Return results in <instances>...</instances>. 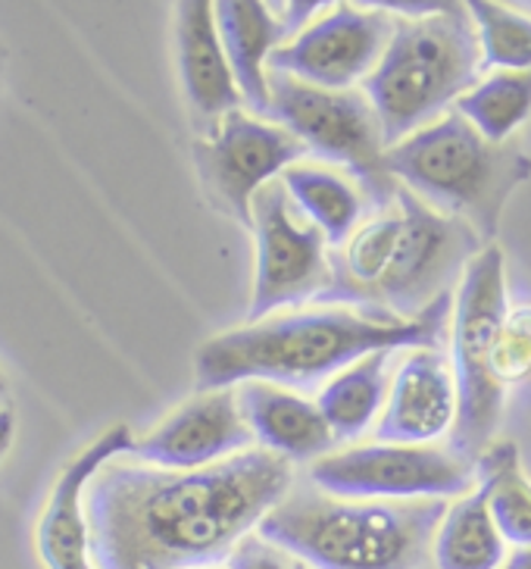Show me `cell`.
Instances as JSON below:
<instances>
[{
  "label": "cell",
  "mask_w": 531,
  "mask_h": 569,
  "mask_svg": "<svg viewBox=\"0 0 531 569\" xmlns=\"http://www.w3.org/2000/svg\"><path fill=\"white\" fill-rule=\"evenodd\" d=\"M500 569H531V548H515L513 553H507Z\"/></svg>",
  "instance_id": "obj_30"
},
{
  "label": "cell",
  "mask_w": 531,
  "mask_h": 569,
  "mask_svg": "<svg viewBox=\"0 0 531 569\" xmlns=\"http://www.w3.org/2000/svg\"><path fill=\"white\" fill-rule=\"evenodd\" d=\"M250 232L257 244L248 322L275 317L288 307L315 303L332 279V244L300 213L282 179L266 184L250 207Z\"/></svg>",
  "instance_id": "obj_10"
},
{
  "label": "cell",
  "mask_w": 531,
  "mask_h": 569,
  "mask_svg": "<svg viewBox=\"0 0 531 569\" xmlns=\"http://www.w3.org/2000/svg\"><path fill=\"white\" fill-rule=\"evenodd\" d=\"M365 10H382L400 19L444 17V13H465L463 0H353Z\"/></svg>",
  "instance_id": "obj_27"
},
{
  "label": "cell",
  "mask_w": 531,
  "mask_h": 569,
  "mask_svg": "<svg viewBox=\"0 0 531 569\" xmlns=\"http://www.w3.org/2000/svg\"><path fill=\"white\" fill-rule=\"evenodd\" d=\"M303 157L310 151L298 134L241 107L210 122L194 141V167L207 194L244 229L253 222V198Z\"/></svg>",
  "instance_id": "obj_11"
},
{
  "label": "cell",
  "mask_w": 531,
  "mask_h": 569,
  "mask_svg": "<svg viewBox=\"0 0 531 569\" xmlns=\"http://www.w3.org/2000/svg\"><path fill=\"white\" fill-rule=\"evenodd\" d=\"M448 501H350L288 495L257 536L313 569H415Z\"/></svg>",
  "instance_id": "obj_4"
},
{
  "label": "cell",
  "mask_w": 531,
  "mask_h": 569,
  "mask_svg": "<svg viewBox=\"0 0 531 569\" xmlns=\"http://www.w3.org/2000/svg\"><path fill=\"white\" fill-rule=\"evenodd\" d=\"M453 107L488 141L510 144V138L531 119V69L491 72L488 79L472 84Z\"/></svg>",
  "instance_id": "obj_23"
},
{
  "label": "cell",
  "mask_w": 531,
  "mask_h": 569,
  "mask_svg": "<svg viewBox=\"0 0 531 569\" xmlns=\"http://www.w3.org/2000/svg\"><path fill=\"white\" fill-rule=\"evenodd\" d=\"M238 403L248 419L250 432L260 441V448L279 453L291 463L319 460L332 453L334 432L322 417L319 403L307 401L272 382H241Z\"/></svg>",
  "instance_id": "obj_17"
},
{
  "label": "cell",
  "mask_w": 531,
  "mask_h": 569,
  "mask_svg": "<svg viewBox=\"0 0 531 569\" xmlns=\"http://www.w3.org/2000/svg\"><path fill=\"white\" fill-rule=\"evenodd\" d=\"M457 410V379L444 353L438 348H415L407 353L388 388L375 436L394 445H434L453 432Z\"/></svg>",
  "instance_id": "obj_15"
},
{
  "label": "cell",
  "mask_w": 531,
  "mask_h": 569,
  "mask_svg": "<svg viewBox=\"0 0 531 569\" xmlns=\"http://www.w3.org/2000/svg\"><path fill=\"white\" fill-rule=\"evenodd\" d=\"M210 569H303L300 567V560H294L291 553L279 551L275 545H269L263 538H248V541H241V548L226 560V563H219V567Z\"/></svg>",
  "instance_id": "obj_26"
},
{
  "label": "cell",
  "mask_w": 531,
  "mask_h": 569,
  "mask_svg": "<svg viewBox=\"0 0 531 569\" xmlns=\"http://www.w3.org/2000/svg\"><path fill=\"white\" fill-rule=\"evenodd\" d=\"M482 248L472 226L434 210L400 184L394 201L379 207L332 253V279L315 303L419 317L448 298L453 279Z\"/></svg>",
  "instance_id": "obj_3"
},
{
  "label": "cell",
  "mask_w": 531,
  "mask_h": 569,
  "mask_svg": "<svg viewBox=\"0 0 531 569\" xmlns=\"http://www.w3.org/2000/svg\"><path fill=\"white\" fill-rule=\"evenodd\" d=\"M398 19L357 3H338L291 34L269 57V72H284L319 88H353L379 67Z\"/></svg>",
  "instance_id": "obj_12"
},
{
  "label": "cell",
  "mask_w": 531,
  "mask_h": 569,
  "mask_svg": "<svg viewBox=\"0 0 531 569\" xmlns=\"http://www.w3.org/2000/svg\"><path fill=\"white\" fill-rule=\"evenodd\" d=\"M132 448L134 432L126 422H117L60 469L57 482L50 488L48 507L38 519V553H41L44 567L98 569L94 557H91V529H88L84 495L100 469L117 457L132 453Z\"/></svg>",
  "instance_id": "obj_14"
},
{
  "label": "cell",
  "mask_w": 531,
  "mask_h": 569,
  "mask_svg": "<svg viewBox=\"0 0 531 569\" xmlns=\"http://www.w3.org/2000/svg\"><path fill=\"white\" fill-rule=\"evenodd\" d=\"M384 167L419 201L472 226L484 244H494L503 207L531 179L529 153L488 141L457 110L391 144Z\"/></svg>",
  "instance_id": "obj_5"
},
{
  "label": "cell",
  "mask_w": 531,
  "mask_h": 569,
  "mask_svg": "<svg viewBox=\"0 0 531 569\" xmlns=\"http://www.w3.org/2000/svg\"><path fill=\"white\" fill-rule=\"evenodd\" d=\"M176 67L184 101L207 126L238 110L244 98L238 91L229 53L222 48L217 22V0H176Z\"/></svg>",
  "instance_id": "obj_16"
},
{
  "label": "cell",
  "mask_w": 531,
  "mask_h": 569,
  "mask_svg": "<svg viewBox=\"0 0 531 569\" xmlns=\"http://www.w3.org/2000/svg\"><path fill=\"white\" fill-rule=\"evenodd\" d=\"M338 3H344V0H284L282 22L288 38L298 34L303 26H310L315 17H322L325 10H332Z\"/></svg>",
  "instance_id": "obj_28"
},
{
  "label": "cell",
  "mask_w": 531,
  "mask_h": 569,
  "mask_svg": "<svg viewBox=\"0 0 531 569\" xmlns=\"http://www.w3.org/2000/svg\"><path fill=\"white\" fill-rule=\"evenodd\" d=\"M282 184L291 203L313 222L319 232L325 234L332 251H338L350 234L363 226V188L350 184L334 169L313 167V163L300 160V163H294L284 172Z\"/></svg>",
  "instance_id": "obj_19"
},
{
  "label": "cell",
  "mask_w": 531,
  "mask_h": 569,
  "mask_svg": "<svg viewBox=\"0 0 531 569\" xmlns=\"http://www.w3.org/2000/svg\"><path fill=\"white\" fill-rule=\"evenodd\" d=\"M507 560V538L488 510V501L472 488L448 503L432 538L434 569H500Z\"/></svg>",
  "instance_id": "obj_20"
},
{
  "label": "cell",
  "mask_w": 531,
  "mask_h": 569,
  "mask_svg": "<svg viewBox=\"0 0 531 569\" xmlns=\"http://www.w3.org/2000/svg\"><path fill=\"white\" fill-rule=\"evenodd\" d=\"M310 482L350 501H457L475 488V463L434 445L375 441L313 460Z\"/></svg>",
  "instance_id": "obj_9"
},
{
  "label": "cell",
  "mask_w": 531,
  "mask_h": 569,
  "mask_svg": "<svg viewBox=\"0 0 531 569\" xmlns=\"http://www.w3.org/2000/svg\"><path fill=\"white\" fill-rule=\"evenodd\" d=\"M222 48L238 91L257 117L269 113V57L284 44V22L266 0H217Z\"/></svg>",
  "instance_id": "obj_18"
},
{
  "label": "cell",
  "mask_w": 531,
  "mask_h": 569,
  "mask_svg": "<svg viewBox=\"0 0 531 569\" xmlns=\"http://www.w3.org/2000/svg\"><path fill=\"white\" fill-rule=\"evenodd\" d=\"M510 313L507 295V257L500 244H484L465 263L450 317V351L457 379V426L450 436V451L475 463L494 441L503 413V391L494 379L491 357L498 332Z\"/></svg>",
  "instance_id": "obj_7"
},
{
  "label": "cell",
  "mask_w": 531,
  "mask_h": 569,
  "mask_svg": "<svg viewBox=\"0 0 531 569\" xmlns=\"http://www.w3.org/2000/svg\"><path fill=\"white\" fill-rule=\"evenodd\" d=\"M291 486L294 463L266 448L203 469L117 457L84 495L94 567H219L291 495Z\"/></svg>",
  "instance_id": "obj_1"
},
{
  "label": "cell",
  "mask_w": 531,
  "mask_h": 569,
  "mask_svg": "<svg viewBox=\"0 0 531 569\" xmlns=\"http://www.w3.org/2000/svg\"><path fill=\"white\" fill-rule=\"evenodd\" d=\"M253 441L238 388H217L198 391L150 432L134 438L129 457L163 469H203L250 451Z\"/></svg>",
  "instance_id": "obj_13"
},
{
  "label": "cell",
  "mask_w": 531,
  "mask_h": 569,
  "mask_svg": "<svg viewBox=\"0 0 531 569\" xmlns=\"http://www.w3.org/2000/svg\"><path fill=\"white\" fill-rule=\"evenodd\" d=\"M475 486L507 545L531 548V476L513 441H491L475 460Z\"/></svg>",
  "instance_id": "obj_22"
},
{
  "label": "cell",
  "mask_w": 531,
  "mask_h": 569,
  "mask_svg": "<svg viewBox=\"0 0 531 569\" xmlns=\"http://www.w3.org/2000/svg\"><path fill=\"white\" fill-rule=\"evenodd\" d=\"M266 3H269V7H272L275 13H282V10H284V0H266Z\"/></svg>",
  "instance_id": "obj_31"
},
{
  "label": "cell",
  "mask_w": 531,
  "mask_h": 569,
  "mask_svg": "<svg viewBox=\"0 0 531 569\" xmlns=\"http://www.w3.org/2000/svg\"><path fill=\"white\" fill-rule=\"evenodd\" d=\"M7 398V379H3V372H0V403Z\"/></svg>",
  "instance_id": "obj_32"
},
{
  "label": "cell",
  "mask_w": 531,
  "mask_h": 569,
  "mask_svg": "<svg viewBox=\"0 0 531 569\" xmlns=\"http://www.w3.org/2000/svg\"><path fill=\"white\" fill-rule=\"evenodd\" d=\"M475 26L482 69H531V17L500 0H463Z\"/></svg>",
  "instance_id": "obj_24"
},
{
  "label": "cell",
  "mask_w": 531,
  "mask_h": 569,
  "mask_svg": "<svg viewBox=\"0 0 531 569\" xmlns=\"http://www.w3.org/2000/svg\"><path fill=\"white\" fill-rule=\"evenodd\" d=\"M491 369L503 388L531 379V303L510 307L498 332Z\"/></svg>",
  "instance_id": "obj_25"
},
{
  "label": "cell",
  "mask_w": 531,
  "mask_h": 569,
  "mask_svg": "<svg viewBox=\"0 0 531 569\" xmlns=\"http://www.w3.org/2000/svg\"><path fill=\"white\" fill-rule=\"evenodd\" d=\"M453 317V298L434 301L419 317L315 303L203 341L194 353L198 391L238 388L241 382L315 386L375 351L438 348Z\"/></svg>",
  "instance_id": "obj_2"
},
{
  "label": "cell",
  "mask_w": 531,
  "mask_h": 569,
  "mask_svg": "<svg viewBox=\"0 0 531 569\" xmlns=\"http://www.w3.org/2000/svg\"><path fill=\"white\" fill-rule=\"evenodd\" d=\"M307 144V151L344 167L375 210L394 201L400 182L384 167L382 122L365 91L319 88L284 72H269V113Z\"/></svg>",
  "instance_id": "obj_8"
},
{
  "label": "cell",
  "mask_w": 531,
  "mask_h": 569,
  "mask_svg": "<svg viewBox=\"0 0 531 569\" xmlns=\"http://www.w3.org/2000/svg\"><path fill=\"white\" fill-rule=\"evenodd\" d=\"M13 438H17V417H13L10 407H0V460L10 453Z\"/></svg>",
  "instance_id": "obj_29"
},
{
  "label": "cell",
  "mask_w": 531,
  "mask_h": 569,
  "mask_svg": "<svg viewBox=\"0 0 531 569\" xmlns=\"http://www.w3.org/2000/svg\"><path fill=\"white\" fill-rule=\"evenodd\" d=\"M482 72V48L469 13L398 19L391 44L363 82L382 122L384 144H398L450 113Z\"/></svg>",
  "instance_id": "obj_6"
},
{
  "label": "cell",
  "mask_w": 531,
  "mask_h": 569,
  "mask_svg": "<svg viewBox=\"0 0 531 569\" xmlns=\"http://www.w3.org/2000/svg\"><path fill=\"white\" fill-rule=\"evenodd\" d=\"M394 351H375L341 369L319 391V410L338 441L363 436L388 401V360Z\"/></svg>",
  "instance_id": "obj_21"
}]
</instances>
